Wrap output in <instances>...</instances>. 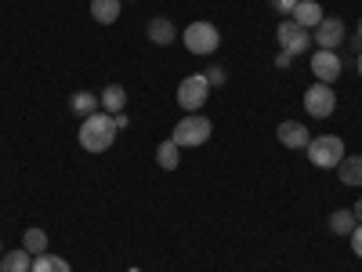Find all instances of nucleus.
I'll return each mask as SVG.
<instances>
[{"label":"nucleus","mask_w":362,"mask_h":272,"mask_svg":"<svg viewBox=\"0 0 362 272\" xmlns=\"http://www.w3.org/2000/svg\"><path fill=\"white\" fill-rule=\"evenodd\" d=\"M116 135L119 131L112 124V113H102V109L80 124V145L87 149V153H105V149H112Z\"/></svg>","instance_id":"1"},{"label":"nucleus","mask_w":362,"mask_h":272,"mask_svg":"<svg viewBox=\"0 0 362 272\" xmlns=\"http://www.w3.org/2000/svg\"><path fill=\"white\" fill-rule=\"evenodd\" d=\"M210 135H214V124H210L206 116H199V113L181 116L177 124H174V131H170V138H174L181 149H199V145L210 142Z\"/></svg>","instance_id":"2"},{"label":"nucleus","mask_w":362,"mask_h":272,"mask_svg":"<svg viewBox=\"0 0 362 272\" xmlns=\"http://www.w3.org/2000/svg\"><path fill=\"white\" fill-rule=\"evenodd\" d=\"M181 40H185V47L192 51V55H199V58H206V55H214L218 47H221V33H218V26L214 22H189L185 26V33H181Z\"/></svg>","instance_id":"3"},{"label":"nucleus","mask_w":362,"mask_h":272,"mask_svg":"<svg viewBox=\"0 0 362 272\" xmlns=\"http://www.w3.org/2000/svg\"><path fill=\"white\" fill-rule=\"evenodd\" d=\"M308 164L312 167H322V171H329V167H337L348 153H344V138H337V135H319V138H312L308 142Z\"/></svg>","instance_id":"4"},{"label":"nucleus","mask_w":362,"mask_h":272,"mask_svg":"<svg viewBox=\"0 0 362 272\" xmlns=\"http://www.w3.org/2000/svg\"><path fill=\"white\" fill-rule=\"evenodd\" d=\"M206 95H210V84H206V73H192L177 84V106L189 109V113H199L206 106Z\"/></svg>","instance_id":"5"},{"label":"nucleus","mask_w":362,"mask_h":272,"mask_svg":"<svg viewBox=\"0 0 362 272\" xmlns=\"http://www.w3.org/2000/svg\"><path fill=\"white\" fill-rule=\"evenodd\" d=\"M305 109H308V116H315V120L334 116V109H337L334 84H319V80H315V84L305 91Z\"/></svg>","instance_id":"6"},{"label":"nucleus","mask_w":362,"mask_h":272,"mask_svg":"<svg viewBox=\"0 0 362 272\" xmlns=\"http://www.w3.org/2000/svg\"><path fill=\"white\" fill-rule=\"evenodd\" d=\"M276 40H279V47L286 55H300V51L312 47V29H305V26H297L293 18H286V22L276 26Z\"/></svg>","instance_id":"7"},{"label":"nucleus","mask_w":362,"mask_h":272,"mask_svg":"<svg viewBox=\"0 0 362 272\" xmlns=\"http://www.w3.org/2000/svg\"><path fill=\"white\" fill-rule=\"evenodd\" d=\"M348 37V29L337 15H326L315 29H312V44H319V51H337Z\"/></svg>","instance_id":"8"},{"label":"nucleus","mask_w":362,"mask_h":272,"mask_svg":"<svg viewBox=\"0 0 362 272\" xmlns=\"http://www.w3.org/2000/svg\"><path fill=\"white\" fill-rule=\"evenodd\" d=\"M341 69H344V62H341L337 51H315L312 55V76L319 84H334L341 76Z\"/></svg>","instance_id":"9"},{"label":"nucleus","mask_w":362,"mask_h":272,"mask_svg":"<svg viewBox=\"0 0 362 272\" xmlns=\"http://www.w3.org/2000/svg\"><path fill=\"white\" fill-rule=\"evenodd\" d=\"M276 138H279L286 149H308V142H312L308 128H305V124H297V120H283L279 131H276Z\"/></svg>","instance_id":"10"},{"label":"nucleus","mask_w":362,"mask_h":272,"mask_svg":"<svg viewBox=\"0 0 362 272\" xmlns=\"http://www.w3.org/2000/svg\"><path fill=\"white\" fill-rule=\"evenodd\" d=\"M145 33H148V40H153V44L167 47V44H174V40H177V26H174L170 18L156 15V18H148V26H145Z\"/></svg>","instance_id":"11"},{"label":"nucleus","mask_w":362,"mask_h":272,"mask_svg":"<svg viewBox=\"0 0 362 272\" xmlns=\"http://www.w3.org/2000/svg\"><path fill=\"white\" fill-rule=\"evenodd\" d=\"M290 18H293L297 26H305V29H315L326 15H322V4H319V0H297V8L290 11Z\"/></svg>","instance_id":"12"},{"label":"nucleus","mask_w":362,"mask_h":272,"mask_svg":"<svg viewBox=\"0 0 362 272\" xmlns=\"http://www.w3.org/2000/svg\"><path fill=\"white\" fill-rule=\"evenodd\" d=\"M119 8H124V0H90V18L98 26H112L119 18Z\"/></svg>","instance_id":"13"},{"label":"nucleus","mask_w":362,"mask_h":272,"mask_svg":"<svg viewBox=\"0 0 362 272\" xmlns=\"http://www.w3.org/2000/svg\"><path fill=\"white\" fill-rule=\"evenodd\" d=\"M98 102H102V113H124V106H127V91L119 87V84H105V87H102V95H98Z\"/></svg>","instance_id":"14"},{"label":"nucleus","mask_w":362,"mask_h":272,"mask_svg":"<svg viewBox=\"0 0 362 272\" xmlns=\"http://www.w3.org/2000/svg\"><path fill=\"white\" fill-rule=\"evenodd\" d=\"M69 109H73L80 120H87V116H95V113L102 109V102H98L95 91H76V95L69 98Z\"/></svg>","instance_id":"15"},{"label":"nucleus","mask_w":362,"mask_h":272,"mask_svg":"<svg viewBox=\"0 0 362 272\" xmlns=\"http://www.w3.org/2000/svg\"><path fill=\"white\" fill-rule=\"evenodd\" d=\"M29 268H33V254H29L25 247L0 254V272H29Z\"/></svg>","instance_id":"16"},{"label":"nucleus","mask_w":362,"mask_h":272,"mask_svg":"<svg viewBox=\"0 0 362 272\" xmlns=\"http://www.w3.org/2000/svg\"><path fill=\"white\" fill-rule=\"evenodd\" d=\"M156 164H160L163 171L181 167V145H177L174 138H167V142H160V145H156Z\"/></svg>","instance_id":"17"},{"label":"nucleus","mask_w":362,"mask_h":272,"mask_svg":"<svg viewBox=\"0 0 362 272\" xmlns=\"http://www.w3.org/2000/svg\"><path fill=\"white\" fill-rule=\"evenodd\" d=\"M334 171H337V178L344 181V186H362V157H344Z\"/></svg>","instance_id":"18"},{"label":"nucleus","mask_w":362,"mask_h":272,"mask_svg":"<svg viewBox=\"0 0 362 272\" xmlns=\"http://www.w3.org/2000/svg\"><path fill=\"white\" fill-rule=\"evenodd\" d=\"M22 247L29 251V254H47V232L44 229H37V225H29L25 232H22Z\"/></svg>","instance_id":"19"},{"label":"nucleus","mask_w":362,"mask_h":272,"mask_svg":"<svg viewBox=\"0 0 362 272\" xmlns=\"http://www.w3.org/2000/svg\"><path fill=\"white\" fill-rule=\"evenodd\" d=\"M29 272H73V265L66 258H58V254H37Z\"/></svg>","instance_id":"20"},{"label":"nucleus","mask_w":362,"mask_h":272,"mask_svg":"<svg viewBox=\"0 0 362 272\" xmlns=\"http://www.w3.org/2000/svg\"><path fill=\"white\" fill-rule=\"evenodd\" d=\"M355 225L358 222H355L351 210H334V215H329V232H334V236H351Z\"/></svg>","instance_id":"21"},{"label":"nucleus","mask_w":362,"mask_h":272,"mask_svg":"<svg viewBox=\"0 0 362 272\" xmlns=\"http://www.w3.org/2000/svg\"><path fill=\"white\" fill-rule=\"evenodd\" d=\"M268 8L276 15H283V18H290V11L297 8V0H268Z\"/></svg>","instance_id":"22"},{"label":"nucleus","mask_w":362,"mask_h":272,"mask_svg":"<svg viewBox=\"0 0 362 272\" xmlns=\"http://www.w3.org/2000/svg\"><path fill=\"white\" fill-rule=\"evenodd\" d=\"M206 84H210V87H221V84H225V69H221V66H210V69H206Z\"/></svg>","instance_id":"23"},{"label":"nucleus","mask_w":362,"mask_h":272,"mask_svg":"<svg viewBox=\"0 0 362 272\" xmlns=\"http://www.w3.org/2000/svg\"><path fill=\"white\" fill-rule=\"evenodd\" d=\"M351 251H355V254L362 258V222H358V225L351 229Z\"/></svg>","instance_id":"24"},{"label":"nucleus","mask_w":362,"mask_h":272,"mask_svg":"<svg viewBox=\"0 0 362 272\" xmlns=\"http://www.w3.org/2000/svg\"><path fill=\"white\" fill-rule=\"evenodd\" d=\"M112 124H116V131H127L131 120H127V113H112Z\"/></svg>","instance_id":"25"},{"label":"nucleus","mask_w":362,"mask_h":272,"mask_svg":"<svg viewBox=\"0 0 362 272\" xmlns=\"http://www.w3.org/2000/svg\"><path fill=\"white\" fill-rule=\"evenodd\" d=\"M290 62H293V55H286V51H279V55H276V66H279V69H286Z\"/></svg>","instance_id":"26"},{"label":"nucleus","mask_w":362,"mask_h":272,"mask_svg":"<svg viewBox=\"0 0 362 272\" xmlns=\"http://www.w3.org/2000/svg\"><path fill=\"white\" fill-rule=\"evenodd\" d=\"M351 215H355V222H362V196L355 200V207H351Z\"/></svg>","instance_id":"27"},{"label":"nucleus","mask_w":362,"mask_h":272,"mask_svg":"<svg viewBox=\"0 0 362 272\" xmlns=\"http://www.w3.org/2000/svg\"><path fill=\"white\" fill-rule=\"evenodd\" d=\"M355 69H358V76H362V51H358V58H355Z\"/></svg>","instance_id":"28"},{"label":"nucleus","mask_w":362,"mask_h":272,"mask_svg":"<svg viewBox=\"0 0 362 272\" xmlns=\"http://www.w3.org/2000/svg\"><path fill=\"white\" fill-rule=\"evenodd\" d=\"M355 37H358V40H362V18H358V29H355Z\"/></svg>","instance_id":"29"},{"label":"nucleus","mask_w":362,"mask_h":272,"mask_svg":"<svg viewBox=\"0 0 362 272\" xmlns=\"http://www.w3.org/2000/svg\"><path fill=\"white\" fill-rule=\"evenodd\" d=\"M0 254H4V244H0Z\"/></svg>","instance_id":"30"}]
</instances>
